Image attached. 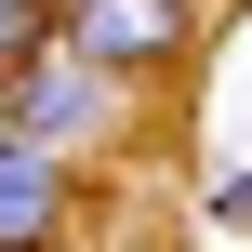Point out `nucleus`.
<instances>
[{
    "instance_id": "obj_6",
    "label": "nucleus",
    "mask_w": 252,
    "mask_h": 252,
    "mask_svg": "<svg viewBox=\"0 0 252 252\" xmlns=\"http://www.w3.org/2000/svg\"><path fill=\"white\" fill-rule=\"evenodd\" d=\"M53 252H66V239H53Z\"/></svg>"
},
{
    "instance_id": "obj_2",
    "label": "nucleus",
    "mask_w": 252,
    "mask_h": 252,
    "mask_svg": "<svg viewBox=\"0 0 252 252\" xmlns=\"http://www.w3.org/2000/svg\"><path fill=\"white\" fill-rule=\"evenodd\" d=\"M0 106H13V133H40V146H66V159H80V146L120 120V80H106V66H80L66 40H40V53L0 80Z\"/></svg>"
},
{
    "instance_id": "obj_1",
    "label": "nucleus",
    "mask_w": 252,
    "mask_h": 252,
    "mask_svg": "<svg viewBox=\"0 0 252 252\" xmlns=\"http://www.w3.org/2000/svg\"><path fill=\"white\" fill-rule=\"evenodd\" d=\"M53 40L133 93V80H173V66H186L199 13H186V0H53Z\"/></svg>"
},
{
    "instance_id": "obj_4",
    "label": "nucleus",
    "mask_w": 252,
    "mask_h": 252,
    "mask_svg": "<svg viewBox=\"0 0 252 252\" xmlns=\"http://www.w3.org/2000/svg\"><path fill=\"white\" fill-rule=\"evenodd\" d=\"M40 40H53V13H40V0H0V80H13Z\"/></svg>"
},
{
    "instance_id": "obj_5",
    "label": "nucleus",
    "mask_w": 252,
    "mask_h": 252,
    "mask_svg": "<svg viewBox=\"0 0 252 252\" xmlns=\"http://www.w3.org/2000/svg\"><path fill=\"white\" fill-rule=\"evenodd\" d=\"M0 133H13V106H0Z\"/></svg>"
},
{
    "instance_id": "obj_3",
    "label": "nucleus",
    "mask_w": 252,
    "mask_h": 252,
    "mask_svg": "<svg viewBox=\"0 0 252 252\" xmlns=\"http://www.w3.org/2000/svg\"><path fill=\"white\" fill-rule=\"evenodd\" d=\"M80 213V159L40 133H0V252H53Z\"/></svg>"
}]
</instances>
